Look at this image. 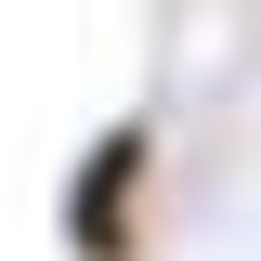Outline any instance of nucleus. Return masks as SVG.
I'll return each instance as SVG.
<instances>
[{"instance_id": "f257e3e1", "label": "nucleus", "mask_w": 261, "mask_h": 261, "mask_svg": "<svg viewBox=\"0 0 261 261\" xmlns=\"http://www.w3.org/2000/svg\"><path fill=\"white\" fill-rule=\"evenodd\" d=\"M130 183H144V118H118L79 170V261H130Z\"/></svg>"}]
</instances>
